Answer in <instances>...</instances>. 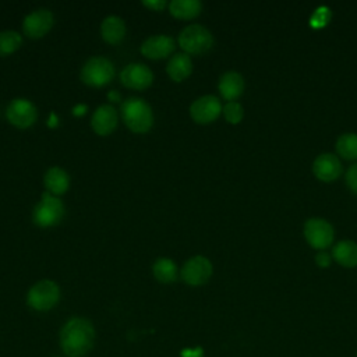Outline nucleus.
I'll list each match as a JSON object with an SVG mask.
<instances>
[{
  "mask_svg": "<svg viewBox=\"0 0 357 357\" xmlns=\"http://www.w3.org/2000/svg\"><path fill=\"white\" fill-rule=\"evenodd\" d=\"M60 347L68 357L85 356L95 343V328L86 318H70L60 331Z\"/></svg>",
  "mask_w": 357,
  "mask_h": 357,
  "instance_id": "f257e3e1",
  "label": "nucleus"
},
{
  "mask_svg": "<svg viewBox=\"0 0 357 357\" xmlns=\"http://www.w3.org/2000/svg\"><path fill=\"white\" fill-rule=\"evenodd\" d=\"M121 117L124 124L137 134H145L153 124L151 106L141 98H128L121 103Z\"/></svg>",
  "mask_w": 357,
  "mask_h": 357,
  "instance_id": "f03ea898",
  "label": "nucleus"
},
{
  "mask_svg": "<svg viewBox=\"0 0 357 357\" xmlns=\"http://www.w3.org/2000/svg\"><path fill=\"white\" fill-rule=\"evenodd\" d=\"M116 70L113 63L103 56H93L85 61L81 68L79 78L84 84L93 88L105 86L114 78Z\"/></svg>",
  "mask_w": 357,
  "mask_h": 357,
  "instance_id": "7ed1b4c3",
  "label": "nucleus"
},
{
  "mask_svg": "<svg viewBox=\"0 0 357 357\" xmlns=\"http://www.w3.org/2000/svg\"><path fill=\"white\" fill-rule=\"evenodd\" d=\"M178 45L185 54L199 56L206 53L213 45V36L205 26L199 24L187 25L178 33Z\"/></svg>",
  "mask_w": 357,
  "mask_h": 357,
  "instance_id": "20e7f679",
  "label": "nucleus"
},
{
  "mask_svg": "<svg viewBox=\"0 0 357 357\" xmlns=\"http://www.w3.org/2000/svg\"><path fill=\"white\" fill-rule=\"evenodd\" d=\"M64 212V204L57 197H53L49 191H46L42 194L40 201L35 205L32 219L39 227H52L63 220Z\"/></svg>",
  "mask_w": 357,
  "mask_h": 357,
  "instance_id": "39448f33",
  "label": "nucleus"
},
{
  "mask_svg": "<svg viewBox=\"0 0 357 357\" xmlns=\"http://www.w3.org/2000/svg\"><path fill=\"white\" fill-rule=\"evenodd\" d=\"M60 300V287L50 279L36 282L26 293V304L35 311H49Z\"/></svg>",
  "mask_w": 357,
  "mask_h": 357,
  "instance_id": "423d86ee",
  "label": "nucleus"
},
{
  "mask_svg": "<svg viewBox=\"0 0 357 357\" xmlns=\"http://www.w3.org/2000/svg\"><path fill=\"white\" fill-rule=\"evenodd\" d=\"M6 117L11 126L17 128H28L35 124L38 119V109L31 100L17 98L8 103Z\"/></svg>",
  "mask_w": 357,
  "mask_h": 357,
  "instance_id": "0eeeda50",
  "label": "nucleus"
},
{
  "mask_svg": "<svg viewBox=\"0 0 357 357\" xmlns=\"http://www.w3.org/2000/svg\"><path fill=\"white\" fill-rule=\"evenodd\" d=\"M212 272L213 268L211 261L204 255H195L184 262L180 276L190 286H201L209 280Z\"/></svg>",
  "mask_w": 357,
  "mask_h": 357,
  "instance_id": "6e6552de",
  "label": "nucleus"
},
{
  "mask_svg": "<svg viewBox=\"0 0 357 357\" xmlns=\"http://www.w3.org/2000/svg\"><path fill=\"white\" fill-rule=\"evenodd\" d=\"M304 236L312 248L325 250L333 243L335 231L332 225L325 219L312 218L304 225Z\"/></svg>",
  "mask_w": 357,
  "mask_h": 357,
  "instance_id": "1a4fd4ad",
  "label": "nucleus"
},
{
  "mask_svg": "<svg viewBox=\"0 0 357 357\" xmlns=\"http://www.w3.org/2000/svg\"><path fill=\"white\" fill-rule=\"evenodd\" d=\"M222 110V103L216 96L204 95L191 103L190 116L198 124H209L220 116Z\"/></svg>",
  "mask_w": 357,
  "mask_h": 357,
  "instance_id": "9d476101",
  "label": "nucleus"
},
{
  "mask_svg": "<svg viewBox=\"0 0 357 357\" xmlns=\"http://www.w3.org/2000/svg\"><path fill=\"white\" fill-rule=\"evenodd\" d=\"M120 81L126 88L144 91L151 86L153 81V73L148 66L142 63H131L120 71Z\"/></svg>",
  "mask_w": 357,
  "mask_h": 357,
  "instance_id": "9b49d317",
  "label": "nucleus"
},
{
  "mask_svg": "<svg viewBox=\"0 0 357 357\" xmlns=\"http://www.w3.org/2000/svg\"><path fill=\"white\" fill-rule=\"evenodd\" d=\"M53 24H54L53 13L47 8H38L24 18L22 31L28 38L39 39L52 29Z\"/></svg>",
  "mask_w": 357,
  "mask_h": 357,
  "instance_id": "f8f14e48",
  "label": "nucleus"
},
{
  "mask_svg": "<svg viewBox=\"0 0 357 357\" xmlns=\"http://www.w3.org/2000/svg\"><path fill=\"white\" fill-rule=\"evenodd\" d=\"M174 39L169 35H153L145 39L139 47V52L142 56L152 59V60H159L170 56L174 50Z\"/></svg>",
  "mask_w": 357,
  "mask_h": 357,
  "instance_id": "ddd939ff",
  "label": "nucleus"
},
{
  "mask_svg": "<svg viewBox=\"0 0 357 357\" xmlns=\"http://www.w3.org/2000/svg\"><path fill=\"white\" fill-rule=\"evenodd\" d=\"M91 127L100 137L112 134L117 127V110L112 105L99 106L92 114Z\"/></svg>",
  "mask_w": 357,
  "mask_h": 357,
  "instance_id": "4468645a",
  "label": "nucleus"
},
{
  "mask_svg": "<svg viewBox=\"0 0 357 357\" xmlns=\"http://www.w3.org/2000/svg\"><path fill=\"white\" fill-rule=\"evenodd\" d=\"M312 172L318 180L329 183L340 176L342 165L337 156L332 153H322L317 156V159L314 160Z\"/></svg>",
  "mask_w": 357,
  "mask_h": 357,
  "instance_id": "2eb2a0df",
  "label": "nucleus"
},
{
  "mask_svg": "<svg viewBox=\"0 0 357 357\" xmlns=\"http://www.w3.org/2000/svg\"><path fill=\"white\" fill-rule=\"evenodd\" d=\"M218 89L223 99H226L227 102H233L244 91V79L241 74L236 71H227L220 77Z\"/></svg>",
  "mask_w": 357,
  "mask_h": 357,
  "instance_id": "dca6fc26",
  "label": "nucleus"
},
{
  "mask_svg": "<svg viewBox=\"0 0 357 357\" xmlns=\"http://www.w3.org/2000/svg\"><path fill=\"white\" fill-rule=\"evenodd\" d=\"M100 35L105 42L119 45L126 36V22L117 15H109L102 21Z\"/></svg>",
  "mask_w": 357,
  "mask_h": 357,
  "instance_id": "f3484780",
  "label": "nucleus"
},
{
  "mask_svg": "<svg viewBox=\"0 0 357 357\" xmlns=\"http://www.w3.org/2000/svg\"><path fill=\"white\" fill-rule=\"evenodd\" d=\"M43 183L50 194L63 195L70 187V177L66 170H63L59 166H53L46 170Z\"/></svg>",
  "mask_w": 357,
  "mask_h": 357,
  "instance_id": "a211bd4d",
  "label": "nucleus"
},
{
  "mask_svg": "<svg viewBox=\"0 0 357 357\" xmlns=\"http://www.w3.org/2000/svg\"><path fill=\"white\" fill-rule=\"evenodd\" d=\"M166 73L176 82L184 81L192 73L191 57L185 53L174 54L173 57H170V60L166 66Z\"/></svg>",
  "mask_w": 357,
  "mask_h": 357,
  "instance_id": "6ab92c4d",
  "label": "nucleus"
},
{
  "mask_svg": "<svg viewBox=\"0 0 357 357\" xmlns=\"http://www.w3.org/2000/svg\"><path fill=\"white\" fill-rule=\"evenodd\" d=\"M332 255L337 264L346 268L357 266V243L351 240L339 241L332 251Z\"/></svg>",
  "mask_w": 357,
  "mask_h": 357,
  "instance_id": "aec40b11",
  "label": "nucleus"
},
{
  "mask_svg": "<svg viewBox=\"0 0 357 357\" xmlns=\"http://www.w3.org/2000/svg\"><path fill=\"white\" fill-rule=\"evenodd\" d=\"M167 6L169 13L180 20L195 18L202 10V4L199 0H172Z\"/></svg>",
  "mask_w": 357,
  "mask_h": 357,
  "instance_id": "412c9836",
  "label": "nucleus"
},
{
  "mask_svg": "<svg viewBox=\"0 0 357 357\" xmlns=\"http://www.w3.org/2000/svg\"><path fill=\"white\" fill-rule=\"evenodd\" d=\"M152 273L160 283H173L177 279V266L170 258H158L152 265Z\"/></svg>",
  "mask_w": 357,
  "mask_h": 357,
  "instance_id": "4be33fe9",
  "label": "nucleus"
},
{
  "mask_svg": "<svg viewBox=\"0 0 357 357\" xmlns=\"http://www.w3.org/2000/svg\"><path fill=\"white\" fill-rule=\"evenodd\" d=\"M336 151L346 160L357 159V134H342L336 141Z\"/></svg>",
  "mask_w": 357,
  "mask_h": 357,
  "instance_id": "5701e85b",
  "label": "nucleus"
},
{
  "mask_svg": "<svg viewBox=\"0 0 357 357\" xmlns=\"http://www.w3.org/2000/svg\"><path fill=\"white\" fill-rule=\"evenodd\" d=\"M22 45V36L15 31H1L0 32V57H6Z\"/></svg>",
  "mask_w": 357,
  "mask_h": 357,
  "instance_id": "b1692460",
  "label": "nucleus"
},
{
  "mask_svg": "<svg viewBox=\"0 0 357 357\" xmlns=\"http://www.w3.org/2000/svg\"><path fill=\"white\" fill-rule=\"evenodd\" d=\"M223 116L226 119V121H229L230 124H237L241 121L243 116H244V110H243V106L233 100V102H227L225 106H223Z\"/></svg>",
  "mask_w": 357,
  "mask_h": 357,
  "instance_id": "393cba45",
  "label": "nucleus"
},
{
  "mask_svg": "<svg viewBox=\"0 0 357 357\" xmlns=\"http://www.w3.org/2000/svg\"><path fill=\"white\" fill-rule=\"evenodd\" d=\"M329 10L325 8V7H321L315 11V14L311 17V26L314 28H319V26H324L326 25V22L329 21Z\"/></svg>",
  "mask_w": 357,
  "mask_h": 357,
  "instance_id": "a878e982",
  "label": "nucleus"
},
{
  "mask_svg": "<svg viewBox=\"0 0 357 357\" xmlns=\"http://www.w3.org/2000/svg\"><path fill=\"white\" fill-rule=\"evenodd\" d=\"M346 183L349 185V188L357 194V163L350 166L347 173H346Z\"/></svg>",
  "mask_w": 357,
  "mask_h": 357,
  "instance_id": "bb28decb",
  "label": "nucleus"
},
{
  "mask_svg": "<svg viewBox=\"0 0 357 357\" xmlns=\"http://www.w3.org/2000/svg\"><path fill=\"white\" fill-rule=\"evenodd\" d=\"M142 4L145 7H148L149 10H153V11H162L165 7H166V1L165 0H144Z\"/></svg>",
  "mask_w": 357,
  "mask_h": 357,
  "instance_id": "cd10ccee",
  "label": "nucleus"
},
{
  "mask_svg": "<svg viewBox=\"0 0 357 357\" xmlns=\"http://www.w3.org/2000/svg\"><path fill=\"white\" fill-rule=\"evenodd\" d=\"M315 261L317 264L321 266V268H328L331 265V257L329 254L326 252H319L317 257H315Z\"/></svg>",
  "mask_w": 357,
  "mask_h": 357,
  "instance_id": "c85d7f7f",
  "label": "nucleus"
},
{
  "mask_svg": "<svg viewBox=\"0 0 357 357\" xmlns=\"http://www.w3.org/2000/svg\"><path fill=\"white\" fill-rule=\"evenodd\" d=\"M109 98H110L113 102H116V100H119V93H116L114 91H112V92L109 93Z\"/></svg>",
  "mask_w": 357,
  "mask_h": 357,
  "instance_id": "c756f323",
  "label": "nucleus"
}]
</instances>
